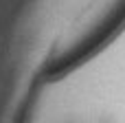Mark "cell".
Returning a JSON list of instances; mask_svg holds the SVG:
<instances>
[{"label": "cell", "mask_w": 125, "mask_h": 123, "mask_svg": "<svg viewBox=\"0 0 125 123\" xmlns=\"http://www.w3.org/2000/svg\"><path fill=\"white\" fill-rule=\"evenodd\" d=\"M125 20V0H97L73 26V31L59 42L48 66L53 73L79 62L92 48H97L112 31Z\"/></svg>", "instance_id": "1"}]
</instances>
